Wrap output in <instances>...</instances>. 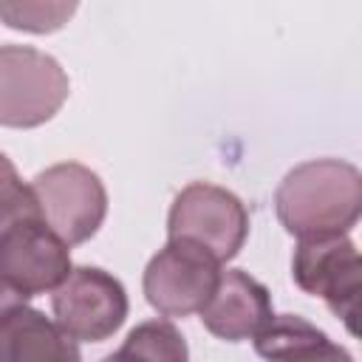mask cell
<instances>
[{
    "label": "cell",
    "mask_w": 362,
    "mask_h": 362,
    "mask_svg": "<svg viewBox=\"0 0 362 362\" xmlns=\"http://www.w3.org/2000/svg\"><path fill=\"white\" fill-rule=\"evenodd\" d=\"M274 209L286 232L300 240L345 235L362 215V175L339 158L303 161L280 181Z\"/></svg>",
    "instance_id": "obj_1"
},
{
    "label": "cell",
    "mask_w": 362,
    "mask_h": 362,
    "mask_svg": "<svg viewBox=\"0 0 362 362\" xmlns=\"http://www.w3.org/2000/svg\"><path fill=\"white\" fill-rule=\"evenodd\" d=\"M71 93L62 65L31 45H0V124L40 127Z\"/></svg>",
    "instance_id": "obj_2"
},
{
    "label": "cell",
    "mask_w": 362,
    "mask_h": 362,
    "mask_svg": "<svg viewBox=\"0 0 362 362\" xmlns=\"http://www.w3.org/2000/svg\"><path fill=\"white\" fill-rule=\"evenodd\" d=\"M167 235L170 240L198 243L218 263H223L243 249L249 235V212L235 192L195 181L175 195L167 218Z\"/></svg>",
    "instance_id": "obj_3"
},
{
    "label": "cell",
    "mask_w": 362,
    "mask_h": 362,
    "mask_svg": "<svg viewBox=\"0 0 362 362\" xmlns=\"http://www.w3.org/2000/svg\"><path fill=\"white\" fill-rule=\"evenodd\" d=\"M40 218L68 243H85L96 235L107 215V192L102 178L76 161H62L42 170L31 181Z\"/></svg>",
    "instance_id": "obj_4"
},
{
    "label": "cell",
    "mask_w": 362,
    "mask_h": 362,
    "mask_svg": "<svg viewBox=\"0 0 362 362\" xmlns=\"http://www.w3.org/2000/svg\"><path fill=\"white\" fill-rule=\"evenodd\" d=\"M291 277L305 294L322 297L328 308L348 325V331L356 334L362 260L354 240L345 235L300 240L291 257Z\"/></svg>",
    "instance_id": "obj_5"
},
{
    "label": "cell",
    "mask_w": 362,
    "mask_h": 362,
    "mask_svg": "<svg viewBox=\"0 0 362 362\" xmlns=\"http://www.w3.org/2000/svg\"><path fill=\"white\" fill-rule=\"evenodd\" d=\"M51 308L57 325L79 342H102L127 320L124 286L96 266H76L54 288Z\"/></svg>",
    "instance_id": "obj_6"
},
{
    "label": "cell",
    "mask_w": 362,
    "mask_h": 362,
    "mask_svg": "<svg viewBox=\"0 0 362 362\" xmlns=\"http://www.w3.org/2000/svg\"><path fill=\"white\" fill-rule=\"evenodd\" d=\"M221 263L189 240H167L144 269V297L161 317H189L206 305Z\"/></svg>",
    "instance_id": "obj_7"
},
{
    "label": "cell",
    "mask_w": 362,
    "mask_h": 362,
    "mask_svg": "<svg viewBox=\"0 0 362 362\" xmlns=\"http://www.w3.org/2000/svg\"><path fill=\"white\" fill-rule=\"evenodd\" d=\"M71 272V246L42 221L28 218L0 235V274L28 297L54 291Z\"/></svg>",
    "instance_id": "obj_8"
},
{
    "label": "cell",
    "mask_w": 362,
    "mask_h": 362,
    "mask_svg": "<svg viewBox=\"0 0 362 362\" xmlns=\"http://www.w3.org/2000/svg\"><path fill=\"white\" fill-rule=\"evenodd\" d=\"M198 314L204 328L226 342H240L255 337L274 317L266 286L240 269L221 272L212 297Z\"/></svg>",
    "instance_id": "obj_9"
},
{
    "label": "cell",
    "mask_w": 362,
    "mask_h": 362,
    "mask_svg": "<svg viewBox=\"0 0 362 362\" xmlns=\"http://www.w3.org/2000/svg\"><path fill=\"white\" fill-rule=\"evenodd\" d=\"M0 362H82V354L57 320L23 305L0 322Z\"/></svg>",
    "instance_id": "obj_10"
},
{
    "label": "cell",
    "mask_w": 362,
    "mask_h": 362,
    "mask_svg": "<svg viewBox=\"0 0 362 362\" xmlns=\"http://www.w3.org/2000/svg\"><path fill=\"white\" fill-rule=\"evenodd\" d=\"M252 339H255V351L266 362H280L325 339V334L297 314H274Z\"/></svg>",
    "instance_id": "obj_11"
},
{
    "label": "cell",
    "mask_w": 362,
    "mask_h": 362,
    "mask_svg": "<svg viewBox=\"0 0 362 362\" xmlns=\"http://www.w3.org/2000/svg\"><path fill=\"white\" fill-rule=\"evenodd\" d=\"M119 351H124L136 362H189V351L181 331L167 320L139 322Z\"/></svg>",
    "instance_id": "obj_12"
},
{
    "label": "cell",
    "mask_w": 362,
    "mask_h": 362,
    "mask_svg": "<svg viewBox=\"0 0 362 362\" xmlns=\"http://www.w3.org/2000/svg\"><path fill=\"white\" fill-rule=\"evenodd\" d=\"M74 11L76 3H0V20L6 25L34 34L62 28Z\"/></svg>",
    "instance_id": "obj_13"
},
{
    "label": "cell",
    "mask_w": 362,
    "mask_h": 362,
    "mask_svg": "<svg viewBox=\"0 0 362 362\" xmlns=\"http://www.w3.org/2000/svg\"><path fill=\"white\" fill-rule=\"evenodd\" d=\"M28 218H40L31 184H23L17 167L0 153V235Z\"/></svg>",
    "instance_id": "obj_14"
},
{
    "label": "cell",
    "mask_w": 362,
    "mask_h": 362,
    "mask_svg": "<svg viewBox=\"0 0 362 362\" xmlns=\"http://www.w3.org/2000/svg\"><path fill=\"white\" fill-rule=\"evenodd\" d=\"M280 362H354V356H351L345 348H339L337 342H331V339L325 337V339L308 345L305 351H300V354H294V356H286V359H280Z\"/></svg>",
    "instance_id": "obj_15"
},
{
    "label": "cell",
    "mask_w": 362,
    "mask_h": 362,
    "mask_svg": "<svg viewBox=\"0 0 362 362\" xmlns=\"http://www.w3.org/2000/svg\"><path fill=\"white\" fill-rule=\"evenodd\" d=\"M25 303H28V294L20 291L14 283H8V280L0 274V322H3L6 317H11L17 308H23Z\"/></svg>",
    "instance_id": "obj_16"
},
{
    "label": "cell",
    "mask_w": 362,
    "mask_h": 362,
    "mask_svg": "<svg viewBox=\"0 0 362 362\" xmlns=\"http://www.w3.org/2000/svg\"><path fill=\"white\" fill-rule=\"evenodd\" d=\"M102 362H136L133 356H127L124 351H116V354H110V356H105Z\"/></svg>",
    "instance_id": "obj_17"
}]
</instances>
